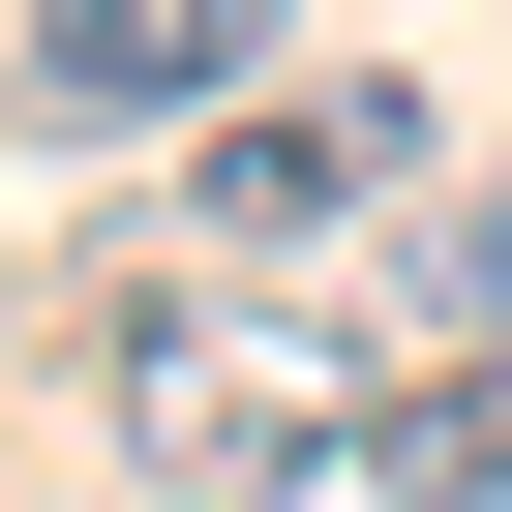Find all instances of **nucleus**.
<instances>
[{"label": "nucleus", "mask_w": 512, "mask_h": 512, "mask_svg": "<svg viewBox=\"0 0 512 512\" xmlns=\"http://www.w3.org/2000/svg\"><path fill=\"white\" fill-rule=\"evenodd\" d=\"M422 181H452V91H392V61H272L211 121V241H362Z\"/></svg>", "instance_id": "f03ea898"}, {"label": "nucleus", "mask_w": 512, "mask_h": 512, "mask_svg": "<svg viewBox=\"0 0 512 512\" xmlns=\"http://www.w3.org/2000/svg\"><path fill=\"white\" fill-rule=\"evenodd\" d=\"M241 91H272V0H31V121H91V151H211Z\"/></svg>", "instance_id": "7ed1b4c3"}, {"label": "nucleus", "mask_w": 512, "mask_h": 512, "mask_svg": "<svg viewBox=\"0 0 512 512\" xmlns=\"http://www.w3.org/2000/svg\"><path fill=\"white\" fill-rule=\"evenodd\" d=\"M121 452H151L181 512H272V482H362V392H332V332H272V302H181V332L121 362Z\"/></svg>", "instance_id": "f257e3e1"}, {"label": "nucleus", "mask_w": 512, "mask_h": 512, "mask_svg": "<svg viewBox=\"0 0 512 512\" xmlns=\"http://www.w3.org/2000/svg\"><path fill=\"white\" fill-rule=\"evenodd\" d=\"M362 482H392V512H512V332H482V362H392V392H362Z\"/></svg>", "instance_id": "20e7f679"}]
</instances>
